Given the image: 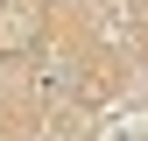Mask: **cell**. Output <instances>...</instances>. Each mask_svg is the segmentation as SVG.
Instances as JSON below:
<instances>
[{"label":"cell","mask_w":148,"mask_h":141,"mask_svg":"<svg viewBox=\"0 0 148 141\" xmlns=\"http://www.w3.org/2000/svg\"><path fill=\"white\" fill-rule=\"evenodd\" d=\"M99 141H148V113H120L113 127H106Z\"/></svg>","instance_id":"6da1fadb"}]
</instances>
